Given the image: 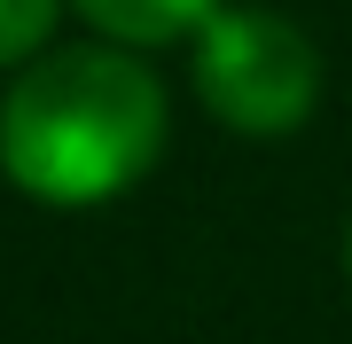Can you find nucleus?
<instances>
[{
  "label": "nucleus",
  "instance_id": "obj_1",
  "mask_svg": "<svg viewBox=\"0 0 352 344\" xmlns=\"http://www.w3.org/2000/svg\"><path fill=\"white\" fill-rule=\"evenodd\" d=\"M164 157V87L141 47H47L0 94V172L55 211L126 196Z\"/></svg>",
  "mask_w": 352,
  "mask_h": 344
},
{
  "label": "nucleus",
  "instance_id": "obj_2",
  "mask_svg": "<svg viewBox=\"0 0 352 344\" xmlns=\"http://www.w3.org/2000/svg\"><path fill=\"white\" fill-rule=\"evenodd\" d=\"M196 102L227 133H298L321 102V47L282 8H212L196 32Z\"/></svg>",
  "mask_w": 352,
  "mask_h": 344
},
{
  "label": "nucleus",
  "instance_id": "obj_3",
  "mask_svg": "<svg viewBox=\"0 0 352 344\" xmlns=\"http://www.w3.org/2000/svg\"><path fill=\"white\" fill-rule=\"evenodd\" d=\"M78 16L118 39V47H173V39H196L204 16L219 8V0H71Z\"/></svg>",
  "mask_w": 352,
  "mask_h": 344
},
{
  "label": "nucleus",
  "instance_id": "obj_4",
  "mask_svg": "<svg viewBox=\"0 0 352 344\" xmlns=\"http://www.w3.org/2000/svg\"><path fill=\"white\" fill-rule=\"evenodd\" d=\"M63 8L71 0H0V71H24L32 55H47Z\"/></svg>",
  "mask_w": 352,
  "mask_h": 344
},
{
  "label": "nucleus",
  "instance_id": "obj_5",
  "mask_svg": "<svg viewBox=\"0 0 352 344\" xmlns=\"http://www.w3.org/2000/svg\"><path fill=\"white\" fill-rule=\"evenodd\" d=\"M344 274H352V227H344Z\"/></svg>",
  "mask_w": 352,
  "mask_h": 344
}]
</instances>
